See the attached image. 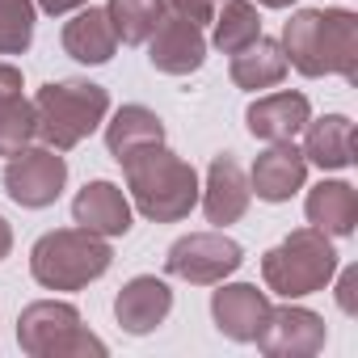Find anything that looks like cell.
Listing matches in <instances>:
<instances>
[{"mask_svg": "<svg viewBox=\"0 0 358 358\" xmlns=\"http://www.w3.org/2000/svg\"><path fill=\"white\" fill-rule=\"evenodd\" d=\"M287 68L358 85V17L350 9H299L282 26Z\"/></svg>", "mask_w": 358, "mask_h": 358, "instance_id": "cell-1", "label": "cell"}, {"mask_svg": "<svg viewBox=\"0 0 358 358\" xmlns=\"http://www.w3.org/2000/svg\"><path fill=\"white\" fill-rule=\"evenodd\" d=\"M118 164L127 173V190H131V203L139 207V215H148L156 224H177L199 207L203 186H199L194 164L169 152L164 143H148Z\"/></svg>", "mask_w": 358, "mask_h": 358, "instance_id": "cell-2", "label": "cell"}, {"mask_svg": "<svg viewBox=\"0 0 358 358\" xmlns=\"http://www.w3.org/2000/svg\"><path fill=\"white\" fill-rule=\"evenodd\" d=\"M110 114V93L93 80H51L34 93V122L38 139L55 152H72L89 139Z\"/></svg>", "mask_w": 358, "mask_h": 358, "instance_id": "cell-3", "label": "cell"}, {"mask_svg": "<svg viewBox=\"0 0 358 358\" xmlns=\"http://www.w3.org/2000/svg\"><path fill=\"white\" fill-rule=\"evenodd\" d=\"M114 253L106 236L89 228H55L30 249V274L47 291H80L110 270Z\"/></svg>", "mask_w": 358, "mask_h": 358, "instance_id": "cell-4", "label": "cell"}, {"mask_svg": "<svg viewBox=\"0 0 358 358\" xmlns=\"http://www.w3.org/2000/svg\"><path fill=\"white\" fill-rule=\"evenodd\" d=\"M337 274V249L320 228H295L262 257V282L266 291L282 299H299L312 291H324Z\"/></svg>", "mask_w": 358, "mask_h": 358, "instance_id": "cell-5", "label": "cell"}, {"mask_svg": "<svg viewBox=\"0 0 358 358\" xmlns=\"http://www.w3.org/2000/svg\"><path fill=\"white\" fill-rule=\"evenodd\" d=\"M17 345L30 358H76L97 354L106 358V341L80 324V312L64 299H38L26 303L17 316Z\"/></svg>", "mask_w": 358, "mask_h": 358, "instance_id": "cell-6", "label": "cell"}, {"mask_svg": "<svg viewBox=\"0 0 358 358\" xmlns=\"http://www.w3.org/2000/svg\"><path fill=\"white\" fill-rule=\"evenodd\" d=\"M64 186H68V160H64V152H55L47 143H38V148L26 143L5 164V194L26 211L51 207L64 194Z\"/></svg>", "mask_w": 358, "mask_h": 358, "instance_id": "cell-7", "label": "cell"}, {"mask_svg": "<svg viewBox=\"0 0 358 358\" xmlns=\"http://www.w3.org/2000/svg\"><path fill=\"white\" fill-rule=\"evenodd\" d=\"M245 262V249L224 236V232H190L182 241H173L169 257H164V270L182 282H194V287H215L224 282L228 274H236Z\"/></svg>", "mask_w": 358, "mask_h": 358, "instance_id": "cell-8", "label": "cell"}, {"mask_svg": "<svg viewBox=\"0 0 358 358\" xmlns=\"http://www.w3.org/2000/svg\"><path fill=\"white\" fill-rule=\"evenodd\" d=\"M324 320L312 312V308H270L262 329H257V350L270 354V358H312L324 350Z\"/></svg>", "mask_w": 358, "mask_h": 358, "instance_id": "cell-9", "label": "cell"}, {"mask_svg": "<svg viewBox=\"0 0 358 358\" xmlns=\"http://www.w3.org/2000/svg\"><path fill=\"white\" fill-rule=\"evenodd\" d=\"M203 59H207L203 26L177 17V13H160L156 30L148 34V64L164 76H190L203 68Z\"/></svg>", "mask_w": 358, "mask_h": 358, "instance_id": "cell-10", "label": "cell"}, {"mask_svg": "<svg viewBox=\"0 0 358 358\" xmlns=\"http://www.w3.org/2000/svg\"><path fill=\"white\" fill-rule=\"evenodd\" d=\"M303 182H308V160H303V152L291 139L270 143L253 160V173H249V190L262 203H287L291 194L303 190Z\"/></svg>", "mask_w": 358, "mask_h": 358, "instance_id": "cell-11", "label": "cell"}, {"mask_svg": "<svg viewBox=\"0 0 358 358\" xmlns=\"http://www.w3.org/2000/svg\"><path fill=\"white\" fill-rule=\"evenodd\" d=\"M169 312H173V291L156 274H135L114 299V316H118L122 333H131V337H143V333L160 329L169 320Z\"/></svg>", "mask_w": 358, "mask_h": 358, "instance_id": "cell-12", "label": "cell"}, {"mask_svg": "<svg viewBox=\"0 0 358 358\" xmlns=\"http://www.w3.org/2000/svg\"><path fill=\"white\" fill-rule=\"evenodd\" d=\"M199 199H203L207 224H215V228H228V224H236V220L249 211L253 190H249V177H245V169H241L236 156L224 152V156L211 160V169H207V186L199 190Z\"/></svg>", "mask_w": 358, "mask_h": 358, "instance_id": "cell-13", "label": "cell"}, {"mask_svg": "<svg viewBox=\"0 0 358 358\" xmlns=\"http://www.w3.org/2000/svg\"><path fill=\"white\" fill-rule=\"evenodd\" d=\"M270 312V295L257 291L253 282H228L211 295V316H215V329L228 337V341H253L262 320Z\"/></svg>", "mask_w": 358, "mask_h": 358, "instance_id": "cell-14", "label": "cell"}, {"mask_svg": "<svg viewBox=\"0 0 358 358\" xmlns=\"http://www.w3.org/2000/svg\"><path fill=\"white\" fill-rule=\"evenodd\" d=\"M312 118V106L303 93L295 89H282V93H270V97H257L249 110H245V127L253 139H266V143H282V139H295L303 131V122Z\"/></svg>", "mask_w": 358, "mask_h": 358, "instance_id": "cell-15", "label": "cell"}, {"mask_svg": "<svg viewBox=\"0 0 358 358\" xmlns=\"http://www.w3.org/2000/svg\"><path fill=\"white\" fill-rule=\"evenodd\" d=\"M72 220L97 236H127L131 232V199L114 182H89L72 199Z\"/></svg>", "mask_w": 358, "mask_h": 358, "instance_id": "cell-16", "label": "cell"}, {"mask_svg": "<svg viewBox=\"0 0 358 358\" xmlns=\"http://www.w3.org/2000/svg\"><path fill=\"white\" fill-rule=\"evenodd\" d=\"M303 160L320 164L324 173L350 169L354 164V122L345 114H324V118H308L303 122Z\"/></svg>", "mask_w": 358, "mask_h": 358, "instance_id": "cell-17", "label": "cell"}, {"mask_svg": "<svg viewBox=\"0 0 358 358\" xmlns=\"http://www.w3.org/2000/svg\"><path fill=\"white\" fill-rule=\"evenodd\" d=\"M308 224L324 236H354L358 228V190L350 182H316L308 190Z\"/></svg>", "mask_w": 358, "mask_h": 358, "instance_id": "cell-18", "label": "cell"}, {"mask_svg": "<svg viewBox=\"0 0 358 358\" xmlns=\"http://www.w3.org/2000/svg\"><path fill=\"white\" fill-rule=\"evenodd\" d=\"M64 51L76 64H89V68L110 64L114 51H118V34H114L106 9H93V5L89 9H76V17L64 26Z\"/></svg>", "mask_w": 358, "mask_h": 358, "instance_id": "cell-19", "label": "cell"}, {"mask_svg": "<svg viewBox=\"0 0 358 358\" xmlns=\"http://www.w3.org/2000/svg\"><path fill=\"white\" fill-rule=\"evenodd\" d=\"M228 76H232V85H236V89H249V93H257V89H274V85L287 76L282 43H274V38L257 34L249 47H241V51L232 55Z\"/></svg>", "mask_w": 358, "mask_h": 358, "instance_id": "cell-20", "label": "cell"}, {"mask_svg": "<svg viewBox=\"0 0 358 358\" xmlns=\"http://www.w3.org/2000/svg\"><path fill=\"white\" fill-rule=\"evenodd\" d=\"M148 143H164V122L148 106H122L106 122V148L114 160H127L131 152H139Z\"/></svg>", "mask_w": 358, "mask_h": 358, "instance_id": "cell-21", "label": "cell"}, {"mask_svg": "<svg viewBox=\"0 0 358 358\" xmlns=\"http://www.w3.org/2000/svg\"><path fill=\"white\" fill-rule=\"evenodd\" d=\"M160 13H164V0H110L106 5V17H110L118 43H127V47L148 43V34L156 30Z\"/></svg>", "mask_w": 358, "mask_h": 358, "instance_id": "cell-22", "label": "cell"}, {"mask_svg": "<svg viewBox=\"0 0 358 358\" xmlns=\"http://www.w3.org/2000/svg\"><path fill=\"white\" fill-rule=\"evenodd\" d=\"M211 22H215L211 43H215L224 55H236L241 47H249V43L262 34V17H257V9L249 5V0H224L220 17H211Z\"/></svg>", "mask_w": 358, "mask_h": 358, "instance_id": "cell-23", "label": "cell"}, {"mask_svg": "<svg viewBox=\"0 0 358 358\" xmlns=\"http://www.w3.org/2000/svg\"><path fill=\"white\" fill-rule=\"evenodd\" d=\"M34 43V0H0V55H26Z\"/></svg>", "mask_w": 358, "mask_h": 358, "instance_id": "cell-24", "label": "cell"}, {"mask_svg": "<svg viewBox=\"0 0 358 358\" xmlns=\"http://www.w3.org/2000/svg\"><path fill=\"white\" fill-rule=\"evenodd\" d=\"M34 131H38V122H34V101L17 97L5 114H0V156L22 152V148L34 139Z\"/></svg>", "mask_w": 358, "mask_h": 358, "instance_id": "cell-25", "label": "cell"}, {"mask_svg": "<svg viewBox=\"0 0 358 358\" xmlns=\"http://www.w3.org/2000/svg\"><path fill=\"white\" fill-rule=\"evenodd\" d=\"M164 13H177V17H186L194 26H207L215 17V5L211 0H164Z\"/></svg>", "mask_w": 358, "mask_h": 358, "instance_id": "cell-26", "label": "cell"}, {"mask_svg": "<svg viewBox=\"0 0 358 358\" xmlns=\"http://www.w3.org/2000/svg\"><path fill=\"white\" fill-rule=\"evenodd\" d=\"M337 308L345 316H358V266H345L337 278Z\"/></svg>", "mask_w": 358, "mask_h": 358, "instance_id": "cell-27", "label": "cell"}, {"mask_svg": "<svg viewBox=\"0 0 358 358\" xmlns=\"http://www.w3.org/2000/svg\"><path fill=\"white\" fill-rule=\"evenodd\" d=\"M22 97V72L13 64H0V114Z\"/></svg>", "mask_w": 358, "mask_h": 358, "instance_id": "cell-28", "label": "cell"}, {"mask_svg": "<svg viewBox=\"0 0 358 358\" xmlns=\"http://www.w3.org/2000/svg\"><path fill=\"white\" fill-rule=\"evenodd\" d=\"M34 5H38L43 13H51V17H64V13H76V9H85L89 0H34Z\"/></svg>", "mask_w": 358, "mask_h": 358, "instance_id": "cell-29", "label": "cell"}, {"mask_svg": "<svg viewBox=\"0 0 358 358\" xmlns=\"http://www.w3.org/2000/svg\"><path fill=\"white\" fill-rule=\"evenodd\" d=\"M9 249H13V228H9V220L0 215V262L9 257Z\"/></svg>", "mask_w": 358, "mask_h": 358, "instance_id": "cell-30", "label": "cell"}, {"mask_svg": "<svg viewBox=\"0 0 358 358\" xmlns=\"http://www.w3.org/2000/svg\"><path fill=\"white\" fill-rule=\"evenodd\" d=\"M257 5H266V9H287V5H295V0H257Z\"/></svg>", "mask_w": 358, "mask_h": 358, "instance_id": "cell-31", "label": "cell"}]
</instances>
